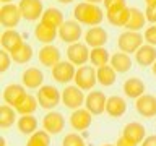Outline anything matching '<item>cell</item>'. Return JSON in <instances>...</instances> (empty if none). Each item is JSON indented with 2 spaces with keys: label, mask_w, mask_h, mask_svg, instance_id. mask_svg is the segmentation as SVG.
<instances>
[{
  "label": "cell",
  "mask_w": 156,
  "mask_h": 146,
  "mask_svg": "<svg viewBox=\"0 0 156 146\" xmlns=\"http://www.w3.org/2000/svg\"><path fill=\"white\" fill-rule=\"evenodd\" d=\"M41 21L44 24H47V26H51L54 29H58L63 24V13L60 12L58 8H54V7H49L44 10V13H42V18H41Z\"/></svg>",
  "instance_id": "26"
},
{
  "label": "cell",
  "mask_w": 156,
  "mask_h": 146,
  "mask_svg": "<svg viewBox=\"0 0 156 146\" xmlns=\"http://www.w3.org/2000/svg\"><path fill=\"white\" fill-rule=\"evenodd\" d=\"M26 146H51V133L46 130H37L29 135Z\"/></svg>",
  "instance_id": "33"
},
{
  "label": "cell",
  "mask_w": 156,
  "mask_h": 146,
  "mask_svg": "<svg viewBox=\"0 0 156 146\" xmlns=\"http://www.w3.org/2000/svg\"><path fill=\"white\" fill-rule=\"evenodd\" d=\"M12 60H13L12 54L3 49V50L0 52V71H2V73L7 71L8 68H10V65H12Z\"/></svg>",
  "instance_id": "37"
},
{
  "label": "cell",
  "mask_w": 156,
  "mask_h": 146,
  "mask_svg": "<svg viewBox=\"0 0 156 146\" xmlns=\"http://www.w3.org/2000/svg\"><path fill=\"white\" fill-rule=\"evenodd\" d=\"M135 109L140 115L143 117H154L156 115V97L153 94H145L140 96L135 102Z\"/></svg>",
  "instance_id": "18"
},
{
  "label": "cell",
  "mask_w": 156,
  "mask_h": 146,
  "mask_svg": "<svg viewBox=\"0 0 156 146\" xmlns=\"http://www.w3.org/2000/svg\"><path fill=\"white\" fill-rule=\"evenodd\" d=\"M90 62L93 63V67L99 68V67H104L111 62V55H109V50L106 47H94L91 49L90 52Z\"/></svg>",
  "instance_id": "29"
},
{
  "label": "cell",
  "mask_w": 156,
  "mask_h": 146,
  "mask_svg": "<svg viewBox=\"0 0 156 146\" xmlns=\"http://www.w3.org/2000/svg\"><path fill=\"white\" fill-rule=\"evenodd\" d=\"M57 2H60V3H63V5H68V3H72L73 0H57Z\"/></svg>",
  "instance_id": "45"
},
{
  "label": "cell",
  "mask_w": 156,
  "mask_h": 146,
  "mask_svg": "<svg viewBox=\"0 0 156 146\" xmlns=\"http://www.w3.org/2000/svg\"><path fill=\"white\" fill-rule=\"evenodd\" d=\"M57 34H58V29H54L51 26H47V24H44L42 21L34 28V36H36V39L42 44L54 42V39L57 37Z\"/></svg>",
  "instance_id": "27"
},
{
  "label": "cell",
  "mask_w": 156,
  "mask_h": 146,
  "mask_svg": "<svg viewBox=\"0 0 156 146\" xmlns=\"http://www.w3.org/2000/svg\"><path fill=\"white\" fill-rule=\"evenodd\" d=\"M106 102H107V99H106V96L102 91H91L90 94L86 96L85 106L93 115H101L102 112L106 110Z\"/></svg>",
  "instance_id": "13"
},
{
  "label": "cell",
  "mask_w": 156,
  "mask_h": 146,
  "mask_svg": "<svg viewBox=\"0 0 156 146\" xmlns=\"http://www.w3.org/2000/svg\"><path fill=\"white\" fill-rule=\"evenodd\" d=\"M73 16L78 23L88 24V26H99L104 19V13L96 3L81 2L73 10Z\"/></svg>",
  "instance_id": "1"
},
{
  "label": "cell",
  "mask_w": 156,
  "mask_h": 146,
  "mask_svg": "<svg viewBox=\"0 0 156 146\" xmlns=\"http://www.w3.org/2000/svg\"><path fill=\"white\" fill-rule=\"evenodd\" d=\"M0 44H2V47L5 50H8L12 54L15 50H18L24 44V41L18 31H15V29H5L2 33V37H0Z\"/></svg>",
  "instance_id": "15"
},
{
  "label": "cell",
  "mask_w": 156,
  "mask_h": 146,
  "mask_svg": "<svg viewBox=\"0 0 156 146\" xmlns=\"http://www.w3.org/2000/svg\"><path fill=\"white\" fill-rule=\"evenodd\" d=\"M91 122H93V114L88 109H81L80 107V109L73 110L72 115H70V125L78 131L90 128Z\"/></svg>",
  "instance_id": "16"
},
{
  "label": "cell",
  "mask_w": 156,
  "mask_h": 146,
  "mask_svg": "<svg viewBox=\"0 0 156 146\" xmlns=\"http://www.w3.org/2000/svg\"><path fill=\"white\" fill-rule=\"evenodd\" d=\"M111 65L117 73H127L132 68V58L129 54L125 52H115L114 55L111 57Z\"/></svg>",
  "instance_id": "28"
},
{
  "label": "cell",
  "mask_w": 156,
  "mask_h": 146,
  "mask_svg": "<svg viewBox=\"0 0 156 146\" xmlns=\"http://www.w3.org/2000/svg\"><path fill=\"white\" fill-rule=\"evenodd\" d=\"M15 110L10 104L2 106V109H0V125H2V128H10L15 123V117H16L15 115Z\"/></svg>",
  "instance_id": "35"
},
{
  "label": "cell",
  "mask_w": 156,
  "mask_h": 146,
  "mask_svg": "<svg viewBox=\"0 0 156 146\" xmlns=\"http://www.w3.org/2000/svg\"><path fill=\"white\" fill-rule=\"evenodd\" d=\"M81 23H78L76 19H67L63 21V24L58 28V37L62 39L65 44H75L80 41L83 29L80 26Z\"/></svg>",
  "instance_id": "4"
},
{
  "label": "cell",
  "mask_w": 156,
  "mask_h": 146,
  "mask_svg": "<svg viewBox=\"0 0 156 146\" xmlns=\"http://www.w3.org/2000/svg\"><path fill=\"white\" fill-rule=\"evenodd\" d=\"M102 146H114V144H102Z\"/></svg>",
  "instance_id": "48"
},
{
  "label": "cell",
  "mask_w": 156,
  "mask_h": 146,
  "mask_svg": "<svg viewBox=\"0 0 156 146\" xmlns=\"http://www.w3.org/2000/svg\"><path fill=\"white\" fill-rule=\"evenodd\" d=\"M151 70H153V75L156 76V62L153 63V65H151Z\"/></svg>",
  "instance_id": "46"
},
{
  "label": "cell",
  "mask_w": 156,
  "mask_h": 146,
  "mask_svg": "<svg viewBox=\"0 0 156 146\" xmlns=\"http://www.w3.org/2000/svg\"><path fill=\"white\" fill-rule=\"evenodd\" d=\"M145 41L151 44V46H156V24L154 26H148L145 31Z\"/></svg>",
  "instance_id": "38"
},
{
  "label": "cell",
  "mask_w": 156,
  "mask_h": 146,
  "mask_svg": "<svg viewBox=\"0 0 156 146\" xmlns=\"http://www.w3.org/2000/svg\"><path fill=\"white\" fill-rule=\"evenodd\" d=\"M90 52L88 50V44H81V42H75L70 44L67 49V57L73 65H85L90 60Z\"/></svg>",
  "instance_id": "11"
},
{
  "label": "cell",
  "mask_w": 156,
  "mask_h": 146,
  "mask_svg": "<svg viewBox=\"0 0 156 146\" xmlns=\"http://www.w3.org/2000/svg\"><path fill=\"white\" fill-rule=\"evenodd\" d=\"M12 58H13L15 63H20V65L28 63L33 58V47H31V44L24 42L23 46L18 49V50L12 52Z\"/></svg>",
  "instance_id": "32"
},
{
  "label": "cell",
  "mask_w": 156,
  "mask_h": 146,
  "mask_svg": "<svg viewBox=\"0 0 156 146\" xmlns=\"http://www.w3.org/2000/svg\"><path fill=\"white\" fill-rule=\"evenodd\" d=\"M42 127L51 135H58L65 128V119H63V115L60 112H55V110L47 112L42 119Z\"/></svg>",
  "instance_id": "12"
},
{
  "label": "cell",
  "mask_w": 156,
  "mask_h": 146,
  "mask_svg": "<svg viewBox=\"0 0 156 146\" xmlns=\"http://www.w3.org/2000/svg\"><path fill=\"white\" fill-rule=\"evenodd\" d=\"M21 81L28 89H39L44 83V73L36 67H29L23 71Z\"/></svg>",
  "instance_id": "17"
},
{
  "label": "cell",
  "mask_w": 156,
  "mask_h": 146,
  "mask_svg": "<svg viewBox=\"0 0 156 146\" xmlns=\"http://www.w3.org/2000/svg\"><path fill=\"white\" fill-rule=\"evenodd\" d=\"M85 42L90 47H104L107 42V33L104 28L101 26H91L85 33Z\"/></svg>",
  "instance_id": "19"
},
{
  "label": "cell",
  "mask_w": 156,
  "mask_h": 146,
  "mask_svg": "<svg viewBox=\"0 0 156 146\" xmlns=\"http://www.w3.org/2000/svg\"><path fill=\"white\" fill-rule=\"evenodd\" d=\"M37 106H39L37 97L28 94L26 99H24L21 104L16 107V112H18V114H21V115H29V114H34V112H36Z\"/></svg>",
  "instance_id": "34"
},
{
  "label": "cell",
  "mask_w": 156,
  "mask_h": 146,
  "mask_svg": "<svg viewBox=\"0 0 156 146\" xmlns=\"http://www.w3.org/2000/svg\"><path fill=\"white\" fill-rule=\"evenodd\" d=\"M96 73H98V83L102 86H112L117 80V71L112 68V65L99 67Z\"/></svg>",
  "instance_id": "30"
},
{
  "label": "cell",
  "mask_w": 156,
  "mask_h": 146,
  "mask_svg": "<svg viewBox=\"0 0 156 146\" xmlns=\"http://www.w3.org/2000/svg\"><path fill=\"white\" fill-rule=\"evenodd\" d=\"M143 39L145 37L138 31H125L117 39V47H119V50L125 52V54L136 52L143 46Z\"/></svg>",
  "instance_id": "3"
},
{
  "label": "cell",
  "mask_w": 156,
  "mask_h": 146,
  "mask_svg": "<svg viewBox=\"0 0 156 146\" xmlns=\"http://www.w3.org/2000/svg\"><path fill=\"white\" fill-rule=\"evenodd\" d=\"M122 136H125L127 140L133 141V143H141L146 136H145V127L138 123V122H130L124 127V131H122Z\"/></svg>",
  "instance_id": "22"
},
{
  "label": "cell",
  "mask_w": 156,
  "mask_h": 146,
  "mask_svg": "<svg viewBox=\"0 0 156 146\" xmlns=\"http://www.w3.org/2000/svg\"><path fill=\"white\" fill-rule=\"evenodd\" d=\"M37 58L44 67H55L60 62V49L52 46V44H46L37 54Z\"/></svg>",
  "instance_id": "14"
},
{
  "label": "cell",
  "mask_w": 156,
  "mask_h": 146,
  "mask_svg": "<svg viewBox=\"0 0 156 146\" xmlns=\"http://www.w3.org/2000/svg\"><path fill=\"white\" fill-rule=\"evenodd\" d=\"M18 7L26 21H36V19L42 18L44 13L42 0H20Z\"/></svg>",
  "instance_id": "9"
},
{
  "label": "cell",
  "mask_w": 156,
  "mask_h": 146,
  "mask_svg": "<svg viewBox=\"0 0 156 146\" xmlns=\"http://www.w3.org/2000/svg\"><path fill=\"white\" fill-rule=\"evenodd\" d=\"M26 96H28V92H26V86L24 85L13 83V85L5 86V89H3V101L12 107H15V109L26 99Z\"/></svg>",
  "instance_id": "10"
},
{
  "label": "cell",
  "mask_w": 156,
  "mask_h": 146,
  "mask_svg": "<svg viewBox=\"0 0 156 146\" xmlns=\"http://www.w3.org/2000/svg\"><path fill=\"white\" fill-rule=\"evenodd\" d=\"M130 16V8L127 7H119V8H112L106 10V18L112 26H125Z\"/></svg>",
  "instance_id": "21"
},
{
  "label": "cell",
  "mask_w": 156,
  "mask_h": 146,
  "mask_svg": "<svg viewBox=\"0 0 156 146\" xmlns=\"http://www.w3.org/2000/svg\"><path fill=\"white\" fill-rule=\"evenodd\" d=\"M37 101H39V106L46 110H51L54 107H57L62 101V94L58 92L57 88H54L51 85H46V86H41L37 91Z\"/></svg>",
  "instance_id": "2"
},
{
  "label": "cell",
  "mask_w": 156,
  "mask_h": 146,
  "mask_svg": "<svg viewBox=\"0 0 156 146\" xmlns=\"http://www.w3.org/2000/svg\"><path fill=\"white\" fill-rule=\"evenodd\" d=\"M146 7H156V0H145Z\"/></svg>",
  "instance_id": "43"
},
{
  "label": "cell",
  "mask_w": 156,
  "mask_h": 146,
  "mask_svg": "<svg viewBox=\"0 0 156 146\" xmlns=\"http://www.w3.org/2000/svg\"><path fill=\"white\" fill-rule=\"evenodd\" d=\"M141 146H156V135H150L141 141Z\"/></svg>",
  "instance_id": "41"
},
{
  "label": "cell",
  "mask_w": 156,
  "mask_h": 146,
  "mask_svg": "<svg viewBox=\"0 0 156 146\" xmlns=\"http://www.w3.org/2000/svg\"><path fill=\"white\" fill-rule=\"evenodd\" d=\"M75 83L83 91H90L98 83V73L90 65H81L75 73Z\"/></svg>",
  "instance_id": "5"
},
{
  "label": "cell",
  "mask_w": 156,
  "mask_h": 146,
  "mask_svg": "<svg viewBox=\"0 0 156 146\" xmlns=\"http://www.w3.org/2000/svg\"><path fill=\"white\" fill-rule=\"evenodd\" d=\"M21 18H23V15H21V10H20L18 5H13V3L2 5V8H0V21H2L3 28L13 29L15 26H18Z\"/></svg>",
  "instance_id": "6"
},
{
  "label": "cell",
  "mask_w": 156,
  "mask_h": 146,
  "mask_svg": "<svg viewBox=\"0 0 156 146\" xmlns=\"http://www.w3.org/2000/svg\"><path fill=\"white\" fill-rule=\"evenodd\" d=\"M86 97L83 94V89L78 86H67L65 89L62 91V102L63 106L68 107L72 110H76L85 104Z\"/></svg>",
  "instance_id": "7"
},
{
  "label": "cell",
  "mask_w": 156,
  "mask_h": 146,
  "mask_svg": "<svg viewBox=\"0 0 156 146\" xmlns=\"http://www.w3.org/2000/svg\"><path fill=\"white\" fill-rule=\"evenodd\" d=\"M20 133L23 135H33L34 131H37V120L36 117H33V114L29 115H21L16 122Z\"/></svg>",
  "instance_id": "31"
},
{
  "label": "cell",
  "mask_w": 156,
  "mask_h": 146,
  "mask_svg": "<svg viewBox=\"0 0 156 146\" xmlns=\"http://www.w3.org/2000/svg\"><path fill=\"white\" fill-rule=\"evenodd\" d=\"M127 110V102L124 97L120 96H111L107 97V102H106V112L109 114L111 117H122Z\"/></svg>",
  "instance_id": "25"
},
{
  "label": "cell",
  "mask_w": 156,
  "mask_h": 146,
  "mask_svg": "<svg viewBox=\"0 0 156 146\" xmlns=\"http://www.w3.org/2000/svg\"><path fill=\"white\" fill-rule=\"evenodd\" d=\"M146 91L145 83L140 80V78H129L124 83V92L127 97H132V99H138L140 96H143Z\"/></svg>",
  "instance_id": "24"
},
{
  "label": "cell",
  "mask_w": 156,
  "mask_h": 146,
  "mask_svg": "<svg viewBox=\"0 0 156 146\" xmlns=\"http://www.w3.org/2000/svg\"><path fill=\"white\" fill-rule=\"evenodd\" d=\"M62 146H85V141L78 133H68L63 138Z\"/></svg>",
  "instance_id": "36"
},
{
  "label": "cell",
  "mask_w": 156,
  "mask_h": 146,
  "mask_svg": "<svg viewBox=\"0 0 156 146\" xmlns=\"http://www.w3.org/2000/svg\"><path fill=\"white\" fill-rule=\"evenodd\" d=\"M145 15L150 23H156V7H146Z\"/></svg>",
  "instance_id": "40"
},
{
  "label": "cell",
  "mask_w": 156,
  "mask_h": 146,
  "mask_svg": "<svg viewBox=\"0 0 156 146\" xmlns=\"http://www.w3.org/2000/svg\"><path fill=\"white\" fill-rule=\"evenodd\" d=\"M135 60L140 67H151L156 62V47L151 44H143L135 52Z\"/></svg>",
  "instance_id": "20"
},
{
  "label": "cell",
  "mask_w": 156,
  "mask_h": 146,
  "mask_svg": "<svg viewBox=\"0 0 156 146\" xmlns=\"http://www.w3.org/2000/svg\"><path fill=\"white\" fill-rule=\"evenodd\" d=\"M148 21L146 19V15L141 12L140 8L136 7H132L130 8V16H129V21L124 28H127V31H140V29L145 28V23Z\"/></svg>",
  "instance_id": "23"
},
{
  "label": "cell",
  "mask_w": 156,
  "mask_h": 146,
  "mask_svg": "<svg viewBox=\"0 0 156 146\" xmlns=\"http://www.w3.org/2000/svg\"><path fill=\"white\" fill-rule=\"evenodd\" d=\"M75 73L76 68L70 60H60L55 67H52V76L57 83H62V85H67L72 80H75Z\"/></svg>",
  "instance_id": "8"
},
{
  "label": "cell",
  "mask_w": 156,
  "mask_h": 146,
  "mask_svg": "<svg viewBox=\"0 0 156 146\" xmlns=\"http://www.w3.org/2000/svg\"><path fill=\"white\" fill-rule=\"evenodd\" d=\"M115 146H136V143H133V141L127 140L125 136H120L119 140H117V144Z\"/></svg>",
  "instance_id": "42"
},
{
  "label": "cell",
  "mask_w": 156,
  "mask_h": 146,
  "mask_svg": "<svg viewBox=\"0 0 156 146\" xmlns=\"http://www.w3.org/2000/svg\"><path fill=\"white\" fill-rule=\"evenodd\" d=\"M85 2H90V3H101V2H104V0H85Z\"/></svg>",
  "instance_id": "44"
},
{
  "label": "cell",
  "mask_w": 156,
  "mask_h": 146,
  "mask_svg": "<svg viewBox=\"0 0 156 146\" xmlns=\"http://www.w3.org/2000/svg\"><path fill=\"white\" fill-rule=\"evenodd\" d=\"M2 2H3V3H12L13 0H2Z\"/></svg>",
  "instance_id": "47"
},
{
  "label": "cell",
  "mask_w": 156,
  "mask_h": 146,
  "mask_svg": "<svg viewBox=\"0 0 156 146\" xmlns=\"http://www.w3.org/2000/svg\"><path fill=\"white\" fill-rule=\"evenodd\" d=\"M104 7L106 10H112V8H119V7H125L127 0H104Z\"/></svg>",
  "instance_id": "39"
}]
</instances>
